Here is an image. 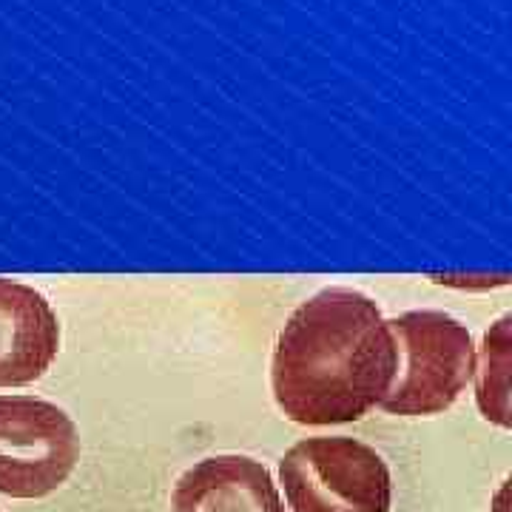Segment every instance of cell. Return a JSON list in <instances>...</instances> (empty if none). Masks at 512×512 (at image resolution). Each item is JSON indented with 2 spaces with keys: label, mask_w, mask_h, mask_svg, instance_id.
Returning a JSON list of instances; mask_svg holds the SVG:
<instances>
[{
  "label": "cell",
  "mask_w": 512,
  "mask_h": 512,
  "mask_svg": "<svg viewBox=\"0 0 512 512\" xmlns=\"http://www.w3.org/2000/svg\"><path fill=\"white\" fill-rule=\"evenodd\" d=\"M396 376V342L379 305L350 288L302 302L279 333L271 387L285 419L348 424L379 407Z\"/></svg>",
  "instance_id": "6da1fadb"
},
{
  "label": "cell",
  "mask_w": 512,
  "mask_h": 512,
  "mask_svg": "<svg viewBox=\"0 0 512 512\" xmlns=\"http://www.w3.org/2000/svg\"><path fill=\"white\" fill-rule=\"evenodd\" d=\"M60 350V319L35 288L0 276V387L37 382Z\"/></svg>",
  "instance_id": "5b68a950"
},
{
  "label": "cell",
  "mask_w": 512,
  "mask_h": 512,
  "mask_svg": "<svg viewBox=\"0 0 512 512\" xmlns=\"http://www.w3.org/2000/svg\"><path fill=\"white\" fill-rule=\"evenodd\" d=\"M396 342V376L379 402L393 416H439L476 373V345L450 313L410 311L387 319Z\"/></svg>",
  "instance_id": "7a4b0ae2"
},
{
  "label": "cell",
  "mask_w": 512,
  "mask_h": 512,
  "mask_svg": "<svg viewBox=\"0 0 512 512\" xmlns=\"http://www.w3.org/2000/svg\"><path fill=\"white\" fill-rule=\"evenodd\" d=\"M174 512H285L265 464L248 456H211L185 470L174 495Z\"/></svg>",
  "instance_id": "8992f818"
},
{
  "label": "cell",
  "mask_w": 512,
  "mask_h": 512,
  "mask_svg": "<svg viewBox=\"0 0 512 512\" xmlns=\"http://www.w3.org/2000/svg\"><path fill=\"white\" fill-rule=\"evenodd\" d=\"M476 399L484 419L510 427V316H501L487 330L476 353Z\"/></svg>",
  "instance_id": "52a82bcc"
},
{
  "label": "cell",
  "mask_w": 512,
  "mask_h": 512,
  "mask_svg": "<svg viewBox=\"0 0 512 512\" xmlns=\"http://www.w3.org/2000/svg\"><path fill=\"white\" fill-rule=\"evenodd\" d=\"M279 478L293 512H390L393 501L384 458L350 436L296 441Z\"/></svg>",
  "instance_id": "3957f363"
},
{
  "label": "cell",
  "mask_w": 512,
  "mask_h": 512,
  "mask_svg": "<svg viewBox=\"0 0 512 512\" xmlns=\"http://www.w3.org/2000/svg\"><path fill=\"white\" fill-rule=\"evenodd\" d=\"M80 461V433L66 410L32 396H0V493L46 498Z\"/></svg>",
  "instance_id": "277c9868"
}]
</instances>
